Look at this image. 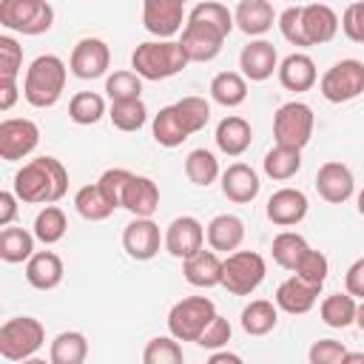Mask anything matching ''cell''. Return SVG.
Returning <instances> with one entry per match:
<instances>
[{
  "label": "cell",
  "instance_id": "cell-11",
  "mask_svg": "<svg viewBox=\"0 0 364 364\" xmlns=\"http://www.w3.org/2000/svg\"><path fill=\"white\" fill-rule=\"evenodd\" d=\"M222 43H225V34L219 28H213L202 20H193V17H188V23L182 28V40H179V46H182V51L188 54L191 63L213 60L222 51Z\"/></svg>",
  "mask_w": 364,
  "mask_h": 364
},
{
  "label": "cell",
  "instance_id": "cell-25",
  "mask_svg": "<svg viewBox=\"0 0 364 364\" xmlns=\"http://www.w3.org/2000/svg\"><path fill=\"white\" fill-rule=\"evenodd\" d=\"M205 236H208V245L216 253H233L245 239V225L233 213H219V216H213L208 222Z\"/></svg>",
  "mask_w": 364,
  "mask_h": 364
},
{
  "label": "cell",
  "instance_id": "cell-52",
  "mask_svg": "<svg viewBox=\"0 0 364 364\" xmlns=\"http://www.w3.org/2000/svg\"><path fill=\"white\" fill-rule=\"evenodd\" d=\"M341 28L353 43H364V0L350 3L341 14Z\"/></svg>",
  "mask_w": 364,
  "mask_h": 364
},
{
  "label": "cell",
  "instance_id": "cell-8",
  "mask_svg": "<svg viewBox=\"0 0 364 364\" xmlns=\"http://www.w3.org/2000/svg\"><path fill=\"white\" fill-rule=\"evenodd\" d=\"M313 125H316V117L307 102H299V100L284 102L273 117V139L276 145L301 151L313 136Z\"/></svg>",
  "mask_w": 364,
  "mask_h": 364
},
{
  "label": "cell",
  "instance_id": "cell-57",
  "mask_svg": "<svg viewBox=\"0 0 364 364\" xmlns=\"http://www.w3.org/2000/svg\"><path fill=\"white\" fill-rule=\"evenodd\" d=\"M341 364H364V353H347Z\"/></svg>",
  "mask_w": 364,
  "mask_h": 364
},
{
  "label": "cell",
  "instance_id": "cell-54",
  "mask_svg": "<svg viewBox=\"0 0 364 364\" xmlns=\"http://www.w3.org/2000/svg\"><path fill=\"white\" fill-rule=\"evenodd\" d=\"M17 193L14 191H0V228L11 225L14 213H17Z\"/></svg>",
  "mask_w": 364,
  "mask_h": 364
},
{
  "label": "cell",
  "instance_id": "cell-44",
  "mask_svg": "<svg viewBox=\"0 0 364 364\" xmlns=\"http://www.w3.org/2000/svg\"><path fill=\"white\" fill-rule=\"evenodd\" d=\"M179 338H165V336H156V338H151L148 344H145V350H142V361L145 364H182V347L176 344Z\"/></svg>",
  "mask_w": 364,
  "mask_h": 364
},
{
  "label": "cell",
  "instance_id": "cell-31",
  "mask_svg": "<svg viewBox=\"0 0 364 364\" xmlns=\"http://www.w3.org/2000/svg\"><path fill=\"white\" fill-rule=\"evenodd\" d=\"M210 97L225 105V108H236L245 102L247 97V77L239 71H222L210 80Z\"/></svg>",
  "mask_w": 364,
  "mask_h": 364
},
{
  "label": "cell",
  "instance_id": "cell-58",
  "mask_svg": "<svg viewBox=\"0 0 364 364\" xmlns=\"http://www.w3.org/2000/svg\"><path fill=\"white\" fill-rule=\"evenodd\" d=\"M355 324L364 330V299H361V304H358V310H355Z\"/></svg>",
  "mask_w": 364,
  "mask_h": 364
},
{
  "label": "cell",
  "instance_id": "cell-47",
  "mask_svg": "<svg viewBox=\"0 0 364 364\" xmlns=\"http://www.w3.org/2000/svg\"><path fill=\"white\" fill-rule=\"evenodd\" d=\"M128 179H131V171H125V168H108V171L100 173L97 185H100V191L105 193V199L114 208H122V193H125Z\"/></svg>",
  "mask_w": 364,
  "mask_h": 364
},
{
  "label": "cell",
  "instance_id": "cell-39",
  "mask_svg": "<svg viewBox=\"0 0 364 364\" xmlns=\"http://www.w3.org/2000/svg\"><path fill=\"white\" fill-rule=\"evenodd\" d=\"M102 114H105V100L94 91H80L68 102V117L77 125H94L102 119Z\"/></svg>",
  "mask_w": 364,
  "mask_h": 364
},
{
  "label": "cell",
  "instance_id": "cell-37",
  "mask_svg": "<svg viewBox=\"0 0 364 364\" xmlns=\"http://www.w3.org/2000/svg\"><path fill=\"white\" fill-rule=\"evenodd\" d=\"M307 242H304V236H299V233H293V230H282L276 239H273V245H270V253H273V262L279 264V267H284V270H296V264H299V259L307 253Z\"/></svg>",
  "mask_w": 364,
  "mask_h": 364
},
{
  "label": "cell",
  "instance_id": "cell-34",
  "mask_svg": "<svg viewBox=\"0 0 364 364\" xmlns=\"http://www.w3.org/2000/svg\"><path fill=\"white\" fill-rule=\"evenodd\" d=\"M355 310H358L355 296H350V293H333V296H327L321 301V321L327 327L344 330V327H350L355 321Z\"/></svg>",
  "mask_w": 364,
  "mask_h": 364
},
{
  "label": "cell",
  "instance_id": "cell-21",
  "mask_svg": "<svg viewBox=\"0 0 364 364\" xmlns=\"http://www.w3.org/2000/svg\"><path fill=\"white\" fill-rule=\"evenodd\" d=\"M259 176H256V171L250 168V165H245V162H233L225 173H222V193L230 199V202H236V205H247V202H253L256 196H259Z\"/></svg>",
  "mask_w": 364,
  "mask_h": 364
},
{
  "label": "cell",
  "instance_id": "cell-10",
  "mask_svg": "<svg viewBox=\"0 0 364 364\" xmlns=\"http://www.w3.org/2000/svg\"><path fill=\"white\" fill-rule=\"evenodd\" d=\"M37 142H40L37 122H31L26 117H14V119L0 122V159L17 162V159L28 156L37 148Z\"/></svg>",
  "mask_w": 364,
  "mask_h": 364
},
{
  "label": "cell",
  "instance_id": "cell-22",
  "mask_svg": "<svg viewBox=\"0 0 364 364\" xmlns=\"http://www.w3.org/2000/svg\"><path fill=\"white\" fill-rule=\"evenodd\" d=\"M301 20H304V34H307L310 46L330 43L338 31V14L324 3L301 6Z\"/></svg>",
  "mask_w": 364,
  "mask_h": 364
},
{
  "label": "cell",
  "instance_id": "cell-49",
  "mask_svg": "<svg viewBox=\"0 0 364 364\" xmlns=\"http://www.w3.org/2000/svg\"><path fill=\"white\" fill-rule=\"evenodd\" d=\"M279 28H282V37L293 46H310L307 34H304V20H301V6H290L279 14Z\"/></svg>",
  "mask_w": 364,
  "mask_h": 364
},
{
  "label": "cell",
  "instance_id": "cell-5",
  "mask_svg": "<svg viewBox=\"0 0 364 364\" xmlns=\"http://www.w3.org/2000/svg\"><path fill=\"white\" fill-rule=\"evenodd\" d=\"M46 341V330L31 316H14L0 327V355L9 361L31 358Z\"/></svg>",
  "mask_w": 364,
  "mask_h": 364
},
{
  "label": "cell",
  "instance_id": "cell-32",
  "mask_svg": "<svg viewBox=\"0 0 364 364\" xmlns=\"http://www.w3.org/2000/svg\"><path fill=\"white\" fill-rule=\"evenodd\" d=\"M262 165H264V173L270 179H276V182L293 179L299 173V168H301V151L299 148H287V145H273L264 154Z\"/></svg>",
  "mask_w": 364,
  "mask_h": 364
},
{
  "label": "cell",
  "instance_id": "cell-40",
  "mask_svg": "<svg viewBox=\"0 0 364 364\" xmlns=\"http://www.w3.org/2000/svg\"><path fill=\"white\" fill-rule=\"evenodd\" d=\"M114 128L119 131H139L148 119V108L142 100H117L111 102V111H108Z\"/></svg>",
  "mask_w": 364,
  "mask_h": 364
},
{
  "label": "cell",
  "instance_id": "cell-17",
  "mask_svg": "<svg viewBox=\"0 0 364 364\" xmlns=\"http://www.w3.org/2000/svg\"><path fill=\"white\" fill-rule=\"evenodd\" d=\"M307 196L299 188H279L267 199V219L279 228H293L307 216Z\"/></svg>",
  "mask_w": 364,
  "mask_h": 364
},
{
  "label": "cell",
  "instance_id": "cell-1",
  "mask_svg": "<svg viewBox=\"0 0 364 364\" xmlns=\"http://www.w3.org/2000/svg\"><path fill=\"white\" fill-rule=\"evenodd\" d=\"M68 191V173L60 159L37 156L14 173V193L28 205H51Z\"/></svg>",
  "mask_w": 364,
  "mask_h": 364
},
{
  "label": "cell",
  "instance_id": "cell-15",
  "mask_svg": "<svg viewBox=\"0 0 364 364\" xmlns=\"http://www.w3.org/2000/svg\"><path fill=\"white\" fill-rule=\"evenodd\" d=\"M205 245V228L193 216H176L165 230V250L173 259H188Z\"/></svg>",
  "mask_w": 364,
  "mask_h": 364
},
{
  "label": "cell",
  "instance_id": "cell-3",
  "mask_svg": "<svg viewBox=\"0 0 364 364\" xmlns=\"http://www.w3.org/2000/svg\"><path fill=\"white\" fill-rule=\"evenodd\" d=\"M188 54L173 40H156V43H139L131 54V65L142 80H168L179 74L188 65Z\"/></svg>",
  "mask_w": 364,
  "mask_h": 364
},
{
  "label": "cell",
  "instance_id": "cell-2",
  "mask_svg": "<svg viewBox=\"0 0 364 364\" xmlns=\"http://www.w3.org/2000/svg\"><path fill=\"white\" fill-rule=\"evenodd\" d=\"M65 88V63L54 54H40L26 68L23 97L34 108H51Z\"/></svg>",
  "mask_w": 364,
  "mask_h": 364
},
{
  "label": "cell",
  "instance_id": "cell-18",
  "mask_svg": "<svg viewBox=\"0 0 364 364\" xmlns=\"http://www.w3.org/2000/svg\"><path fill=\"white\" fill-rule=\"evenodd\" d=\"M239 68H242V74H245L250 82L267 80V77L279 68V54H276L273 43H267V40H253V43H247V46L242 48V54H239Z\"/></svg>",
  "mask_w": 364,
  "mask_h": 364
},
{
  "label": "cell",
  "instance_id": "cell-12",
  "mask_svg": "<svg viewBox=\"0 0 364 364\" xmlns=\"http://www.w3.org/2000/svg\"><path fill=\"white\" fill-rule=\"evenodd\" d=\"M108 65H111V51L100 37H82L68 57V68L80 80H97L108 71Z\"/></svg>",
  "mask_w": 364,
  "mask_h": 364
},
{
  "label": "cell",
  "instance_id": "cell-23",
  "mask_svg": "<svg viewBox=\"0 0 364 364\" xmlns=\"http://www.w3.org/2000/svg\"><path fill=\"white\" fill-rule=\"evenodd\" d=\"M122 208H128L134 216H154L159 208V188L148 176L131 173L125 193H122Z\"/></svg>",
  "mask_w": 364,
  "mask_h": 364
},
{
  "label": "cell",
  "instance_id": "cell-38",
  "mask_svg": "<svg viewBox=\"0 0 364 364\" xmlns=\"http://www.w3.org/2000/svg\"><path fill=\"white\" fill-rule=\"evenodd\" d=\"M65 230H68V219H65L63 208H57V205H46V208L37 213V219H34V236H37L43 245L60 242V239L65 236Z\"/></svg>",
  "mask_w": 364,
  "mask_h": 364
},
{
  "label": "cell",
  "instance_id": "cell-42",
  "mask_svg": "<svg viewBox=\"0 0 364 364\" xmlns=\"http://www.w3.org/2000/svg\"><path fill=\"white\" fill-rule=\"evenodd\" d=\"M105 94L111 97V102H117V100H139V94H142V77L136 71H128V68L114 71L105 80Z\"/></svg>",
  "mask_w": 364,
  "mask_h": 364
},
{
  "label": "cell",
  "instance_id": "cell-55",
  "mask_svg": "<svg viewBox=\"0 0 364 364\" xmlns=\"http://www.w3.org/2000/svg\"><path fill=\"white\" fill-rule=\"evenodd\" d=\"M17 100V82L14 80H0V111H9Z\"/></svg>",
  "mask_w": 364,
  "mask_h": 364
},
{
  "label": "cell",
  "instance_id": "cell-41",
  "mask_svg": "<svg viewBox=\"0 0 364 364\" xmlns=\"http://www.w3.org/2000/svg\"><path fill=\"white\" fill-rule=\"evenodd\" d=\"M185 173H188V179H191L193 185L208 188V185L216 182V176H219V162H216V156H213L210 151L196 148V151H191L188 159H185Z\"/></svg>",
  "mask_w": 364,
  "mask_h": 364
},
{
  "label": "cell",
  "instance_id": "cell-14",
  "mask_svg": "<svg viewBox=\"0 0 364 364\" xmlns=\"http://www.w3.org/2000/svg\"><path fill=\"white\" fill-rule=\"evenodd\" d=\"M165 242V236L159 233V225L151 216H136L125 233H122V247L131 259L136 262H148L159 253V245Z\"/></svg>",
  "mask_w": 364,
  "mask_h": 364
},
{
  "label": "cell",
  "instance_id": "cell-35",
  "mask_svg": "<svg viewBox=\"0 0 364 364\" xmlns=\"http://www.w3.org/2000/svg\"><path fill=\"white\" fill-rule=\"evenodd\" d=\"M88 355V341L82 333L77 330H68V333H60L54 341H51V364H82Z\"/></svg>",
  "mask_w": 364,
  "mask_h": 364
},
{
  "label": "cell",
  "instance_id": "cell-43",
  "mask_svg": "<svg viewBox=\"0 0 364 364\" xmlns=\"http://www.w3.org/2000/svg\"><path fill=\"white\" fill-rule=\"evenodd\" d=\"M173 105H176V111H179V117H182V122H185V128H188L191 134L202 131V128L208 125V119H210V105H208L205 97L191 94V97H182V100L173 102Z\"/></svg>",
  "mask_w": 364,
  "mask_h": 364
},
{
  "label": "cell",
  "instance_id": "cell-46",
  "mask_svg": "<svg viewBox=\"0 0 364 364\" xmlns=\"http://www.w3.org/2000/svg\"><path fill=\"white\" fill-rule=\"evenodd\" d=\"M296 276H301L304 282H310V284H324L327 282V273H330V262H327V256L321 253V250H313V247H307V253L299 259V264H296V270H293Z\"/></svg>",
  "mask_w": 364,
  "mask_h": 364
},
{
  "label": "cell",
  "instance_id": "cell-6",
  "mask_svg": "<svg viewBox=\"0 0 364 364\" xmlns=\"http://www.w3.org/2000/svg\"><path fill=\"white\" fill-rule=\"evenodd\" d=\"M267 273L264 259L256 250H233L222 264V287L233 296H250Z\"/></svg>",
  "mask_w": 364,
  "mask_h": 364
},
{
  "label": "cell",
  "instance_id": "cell-7",
  "mask_svg": "<svg viewBox=\"0 0 364 364\" xmlns=\"http://www.w3.org/2000/svg\"><path fill=\"white\" fill-rule=\"evenodd\" d=\"M216 316V307L210 299L205 296H188V299H179L171 313H168V330L173 338L179 341H196L202 336V330L213 321Z\"/></svg>",
  "mask_w": 364,
  "mask_h": 364
},
{
  "label": "cell",
  "instance_id": "cell-26",
  "mask_svg": "<svg viewBox=\"0 0 364 364\" xmlns=\"http://www.w3.org/2000/svg\"><path fill=\"white\" fill-rule=\"evenodd\" d=\"M26 282L34 290H54L63 282V259L51 250H40L26 262Z\"/></svg>",
  "mask_w": 364,
  "mask_h": 364
},
{
  "label": "cell",
  "instance_id": "cell-24",
  "mask_svg": "<svg viewBox=\"0 0 364 364\" xmlns=\"http://www.w3.org/2000/svg\"><path fill=\"white\" fill-rule=\"evenodd\" d=\"M316 77H318L316 74V63L301 51L287 54L279 63V82L287 91H310L316 85Z\"/></svg>",
  "mask_w": 364,
  "mask_h": 364
},
{
  "label": "cell",
  "instance_id": "cell-51",
  "mask_svg": "<svg viewBox=\"0 0 364 364\" xmlns=\"http://www.w3.org/2000/svg\"><path fill=\"white\" fill-rule=\"evenodd\" d=\"M344 355H347L344 344H341V341H333V338L316 341V344L310 347V353H307L310 364H341Z\"/></svg>",
  "mask_w": 364,
  "mask_h": 364
},
{
  "label": "cell",
  "instance_id": "cell-45",
  "mask_svg": "<svg viewBox=\"0 0 364 364\" xmlns=\"http://www.w3.org/2000/svg\"><path fill=\"white\" fill-rule=\"evenodd\" d=\"M188 17L202 20V23H208V26L219 28L225 37H228V34H230V28H233V14L228 11V6H222V3H216V0L196 3V6H193V11H191Z\"/></svg>",
  "mask_w": 364,
  "mask_h": 364
},
{
  "label": "cell",
  "instance_id": "cell-29",
  "mask_svg": "<svg viewBox=\"0 0 364 364\" xmlns=\"http://www.w3.org/2000/svg\"><path fill=\"white\" fill-rule=\"evenodd\" d=\"M191 136V131L185 128L176 105H165L159 108V114L154 117V139L162 145V148H176L182 145L185 139Z\"/></svg>",
  "mask_w": 364,
  "mask_h": 364
},
{
  "label": "cell",
  "instance_id": "cell-27",
  "mask_svg": "<svg viewBox=\"0 0 364 364\" xmlns=\"http://www.w3.org/2000/svg\"><path fill=\"white\" fill-rule=\"evenodd\" d=\"M273 6L270 0H239L236 11H233V23L247 34V37H259L264 31L273 28Z\"/></svg>",
  "mask_w": 364,
  "mask_h": 364
},
{
  "label": "cell",
  "instance_id": "cell-56",
  "mask_svg": "<svg viewBox=\"0 0 364 364\" xmlns=\"http://www.w3.org/2000/svg\"><path fill=\"white\" fill-rule=\"evenodd\" d=\"M210 364H239L242 358L236 355V353H228V350H222V353H210V358H208Z\"/></svg>",
  "mask_w": 364,
  "mask_h": 364
},
{
  "label": "cell",
  "instance_id": "cell-59",
  "mask_svg": "<svg viewBox=\"0 0 364 364\" xmlns=\"http://www.w3.org/2000/svg\"><path fill=\"white\" fill-rule=\"evenodd\" d=\"M358 213H361V216H364V191H361V193H358Z\"/></svg>",
  "mask_w": 364,
  "mask_h": 364
},
{
  "label": "cell",
  "instance_id": "cell-16",
  "mask_svg": "<svg viewBox=\"0 0 364 364\" xmlns=\"http://www.w3.org/2000/svg\"><path fill=\"white\" fill-rule=\"evenodd\" d=\"M353 188H355V179H353V171L344 165V162H324L316 173V191L324 202L330 205H341L353 196Z\"/></svg>",
  "mask_w": 364,
  "mask_h": 364
},
{
  "label": "cell",
  "instance_id": "cell-60",
  "mask_svg": "<svg viewBox=\"0 0 364 364\" xmlns=\"http://www.w3.org/2000/svg\"><path fill=\"white\" fill-rule=\"evenodd\" d=\"M185 3H188V0H185Z\"/></svg>",
  "mask_w": 364,
  "mask_h": 364
},
{
  "label": "cell",
  "instance_id": "cell-20",
  "mask_svg": "<svg viewBox=\"0 0 364 364\" xmlns=\"http://www.w3.org/2000/svg\"><path fill=\"white\" fill-rule=\"evenodd\" d=\"M222 264H225V259H219V253L213 247L210 250L202 247L199 253L182 259V273L193 287H216V284H222Z\"/></svg>",
  "mask_w": 364,
  "mask_h": 364
},
{
  "label": "cell",
  "instance_id": "cell-28",
  "mask_svg": "<svg viewBox=\"0 0 364 364\" xmlns=\"http://www.w3.org/2000/svg\"><path fill=\"white\" fill-rule=\"evenodd\" d=\"M253 142V128L247 119L242 117H225L219 125H216V145L222 154L228 156H242Z\"/></svg>",
  "mask_w": 364,
  "mask_h": 364
},
{
  "label": "cell",
  "instance_id": "cell-4",
  "mask_svg": "<svg viewBox=\"0 0 364 364\" xmlns=\"http://www.w3.org/2000/svg\"><path fill=\"white\" fill-rule=\"evenodd\" d=\"M54 23V9L48 0H0V26L37 37Z\"/></svg>",
  "mask_w": 364,
  "mask_h": 364
},
{
  "label": "cell",
  "instance_id": "cell-9",
  "mask_svg": "<svg viewBox=\"0 0 364 364\" xmlns=\"http://www.w3.org/2000/svg\"><path fill=\"white\" fill-rule=\"evenodd\" d=\"M321 97L330 102H350L364 94V63L361 60H341L330 65L318 82Z\"/></svg>",
  "mask_w": 364,
  "mask_h": 364
},
{
  "label": "cell",
  "instance_id": "cell-13",
  "mask_svg": "<svg viewBox=\"0 0 364 364\" xmlns=\"http://www.w3.org/2000/svg\"><path fill=\"white\" fill-rule=\"evenodd\" d=\"M185 20V0H142V26L154 37H173Z\"/></svg>",
  "mask_w": 364,
  "mask_h": 364
},
{
  "label": "cell",
  "instance_id": "cell-36",
  "mask_svg": "<svg viewBox=\"0 0 364 364\" xmlns=\"http://www.w3.org/2000/svg\"><path fill=\"white\" fill-rule=\"evenodd\" d=\"M74 205H77V213L88 222H102L114 213V205L105 199V193L100 191V185H82L74 196Z\"/></svg>",
  "mask_w": 364,
  "mask_h": 364
},
{
  "label": "cell",
  "instance_id": "cell-30",
  "mask_svg": "<svg viewBox=\"0 0 364 364\" xmlns=\"http://www.w3.org/2000/svg\"><path fill=\"white\" fill-rule=\"evenodd\" d=\"M34 233H28L26 228H11L6 225L0 230V259L9 262V264H17V262H28L34 256Z\"/></svg>",
  "mask_w": 364,
  "mask_h": 364
},
{
  "label": "cell",
  "instance_id": "cell-19",
  "mask_svg": "<svg viewBox=\"0 0 364 364\" xmlns=\"http://www.w3.org/2000/svg\"><path fill=\"white\" fill-rule=\"evenodd\" d=\"M318 290H321L318 284H310V282H304L301 276L293 273L290 279H284L276 287V307L290 313V316H301V313H307L316 304Z\"/></svg>",
  "mask_w": 364,
  "mask_h": 364
},
{
  "label": "cell",
  "instance_id": "cell-53",
  "mask_svg": "<svg viewBox=\"0 0 364 364\" xmlns=\"http://www.w3.org/2000/svg\"><path fill=\"white\" fill-rule=\"evenodd\" d=\"M344 287H347V293H350V296L364 299V256H361V259H355V262L347 267Z\"/></svg>",
  "mask_w": 364,
  "mask_h": 364
},
{
  "label": "cell",
  "instance_id": "cell-48",
  "mask_svg": "<svg viewBox=\"0 0 364 364\" xmlns=\"http://www.w3.org/2000/svg\"><path fill=\"white\" fill-rule=\"evenodd\" d=\"M23 68V48L17 46L14 37L3 34L0 37V80H17Z\"/></svg>",
  "mask_w": 364,
  "mask_h": 364
},
{
  "label": "cell",
  "instance_id": "cell-33",
  "mask_svg": "<svg viewBox=\"0 0 364 364\" xmlns=\"http://www.w3.org/2000/svg\"><path fill=\"white\" fill-rule=\"evenodd\" d=\"M276 321H279V307L267 299H253L242 310V330L247 336H264L276 327Z\"/></svg>",
  "mask_w": 364,
  "mask_h": 364
},
{
  "label": "cell",
  "instance_id": "cell-50",
  "mask_svg": "<svg viewBox=\"0 0 364 364\" xmlns=\"http://www.w3.org/2000/svg\"><path fill=\"white\" fill-rule=\"evenodd\" d=\"M230 321L225 318V316H213V321L202 330V336L196 338V344L202 347V350H219V347H225L228 341H230Z\"/></svg>",
  "mask_w": 364,
  "mask_h": 364
}]
</instances>
